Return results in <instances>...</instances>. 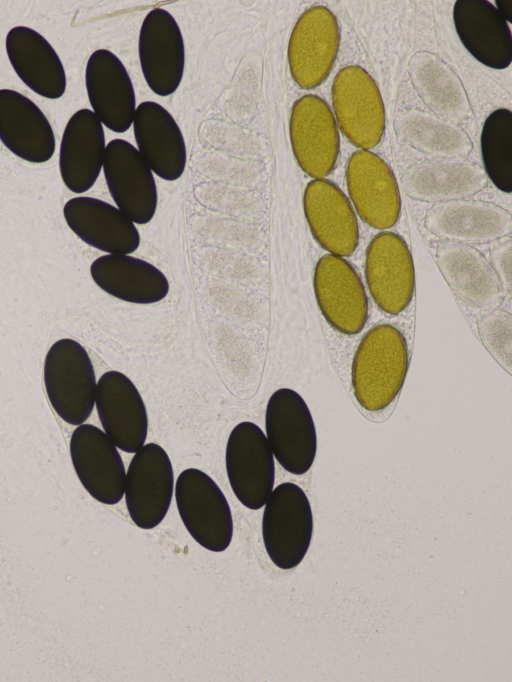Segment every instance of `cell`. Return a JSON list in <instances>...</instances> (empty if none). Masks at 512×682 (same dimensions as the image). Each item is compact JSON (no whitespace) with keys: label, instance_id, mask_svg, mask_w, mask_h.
I'll use <instances>...</instances> for the list:
<instances>
[{"label":"cell","instance_id":"1","mask_svg":"<svg viewBox=\"0 0 512 682\" xmlns=\"http://www.w3.org/2000/svg\"><path fill=\"white\" fill-rule=\"evenodd\" d=\"M409 367L405 336L394 325L373 326L362 337L351 367L353 394L369 412L387 408L401 391Z\"/></svg>","mask_w":512,"mask_h":682},{"label":"cell","instance_id":"2","mask_svg":"<svg viewBox=\"0 0 512 682\" xmlns=\"http://www.w3.org/2000/svg\"><path fill=\"white\" fill-rule=\"evenodd\" d=\"M43 379L48 400L64 422L78 426L90 417L97 383L91 359L79 342L64 338L49 348Z\"/></svg>","mask_w":512,"mask_h":682},{"label":"cell","instance_id":"3","mask_svg":"<svg viewBox=\"0 0 512 682\" xmlns=\"http://www.w3.org/2000/svg\"><path fill=\"white\" fill-rule=\"evenodd\" d=\"M262 518V537L270 560L280 569L298 566L313 533V515L305 492L285 482L272 490Z\"/></svg>","mask_w":512,"mask_h":682},{"label":"cell","instance_id":"4","mask_svg":"<svg viewBox=\"0 0 512 682\" xmlns=\"http://www.w3.org/2000/svg\"><path fill=\"white\" fill-rule=\"evenodd\" d=\"M176 505L192 538L212 552L226 550L233 536V518L228 501L216 484L199 469L180 473L175 484Z\"/></svg>","mask_w":512,"mask_h":682},{"label":"cell","instance_id":"5","mask_svg":"<svg viewBox=\"0 0 512 682\" xmlns=\"http://www.w3.org/2000/svg\"><path fill=\"white\" fill-rule=\"evenodd\" d=\"M332 105L342 133L357 148L370 150L385 131V107L375 80L361 66L349 65L333 80Z\"/></svg>","mask_w":512,"mask_h":682},{"label":"cell","instance_id":"6","mask_svg":"<svg viewBox=\"0 0 512 682\" xmlns=\"http://www.w3.org/2000/svg\"><path fill=\"white\" fill-rule=\"evenodd\" d=\"M265 431L273 456L286 471L302 475L311 468L317 435L310 410L300 394L281 388L270 396Z\"/></svg>","mask_w":512,"mask_h":682},{"label":"cell","instance_id":"7","mask_svg":"<svg viewBox=\"0 0 512 682\" xmlns=\"http://www.w3.org/2000/svg\"><path fill=\"white\" fill-rule=\"evenodd\" d=\"M313 289L318 307L336 331L353 336L365 327L369 303L354 266L342 256L327 253L314 268Z\"/></svg>","mask_w":512,"mask_h":682},{"label":"cell","instance_id":"8","mask_svg":"<svg viewBox=\"0 0 512 682\" xmlns=\"http://www.w3.org/2000/svg\"><path fill=\"white\" fill-rule=\"evenodd\" d=\"M364 269L369 293L380 310L398 315L410 305L415 269L402 236L387 230L376 234L366 248Z\"/></svg>","mask_w":512,"mask_h":682},{"label":"cell","instance_id":"9","mask_svg":"<svg viewBox=\"0 0 512 682\" xmlns=\"http://www.w3.org/2000/svg\"><path fill=\"white\" fill-rule=\"evenodd\" d=\"M340 29L334 13L323 5L305 10L296 21L288 43L290 74L302 89L324 82L335 63Z\"/></svg>","mask_w":512,"mask_h":682},{"label":"cell","instance_id":"10","mask_svg":"<svg viewBox=\"0 0 512 682\" xmlns=\"http://www.w3.org/2000/svg\"><path fill=\"white\" fill-rule=\"evenodd\" d=\"M225 463L237 499L252 510L263 507L274 487L275 464L259 426L245 421L233 428L226 445Z\"/></svg>","mask_w":512,"mask_h":682},{"label":"cell","instance_id":"11","mask_svg":"<svg viewBox=\"0 0 512 682\" xmlns=\"http://www.w3.org/2000/svg\"><path fill=\"white\" fill-rule=\"evenodd\" d=\"M290 142L299 167L314 179L335 168L340 139L335 117L324 99L306 94L297 99L289 120Z\"/></svg>","mask_w":512,"mask_h":682},{"label":"cell","instance_id":"12","mask_svg":"<svg viewBox=\"0 0 512 682\" xmlns=\"http://www.w3.org/2000/svg\"><path fill=\"white\" fill-rule=\"evenodd\" d=\"M345 179L350 200L360 218L379 230L393 227L401 212V198L389 165L370 150H356L347 161Z\"/></svg>","mask_w":512,"mask_h":682},{"label":"cell","instance_id":"13","mask_svg":"<svg viewBox=\"0 0 512 682\" xmlns=\"http://www.w3.org/2000/svg\"><path fill=\"white\" fill-rule=\"evenodd\" d=\"M174 491L172 463L156 443L144 444L132 458L125 477V501L130 518L152 529L166 516Z\"/></svg>","mask_w":512,"mask_h":682},{"label":"cell","instance_id":"14","mask_svg":"<svg viewBox=\"0 0 512 682\" xmlns=\"http://www.w3.org/2000/svg\"><path fill=\"white\" fill-rule=\"evenodd\" d=\"M103 171L117 208L133 223L153 218L158 201L152 170L139 151L123 139H113L105 149Z\"/></svg>","mask_w":512,"mask_h":682},{"label":"cell","instance_id":"15","mask_svg":"<svg viewBox=\"0 0 512 682\" xmlns=\"http://www.w3.org/2000/svg\"><path fill=\"white\" fill-rule=\"evenodd\" d=\"M140 65L149 88L159 96L174 93L185 66V47L174 17L162 8L147 13L140 28Z\"/></svg>","mask_w":512,"mask_h":682},{"label":"cell","instance_id":"16","mask_svg":"<svg viewBox=\"0 0 512 682\" xmlns=\"http://www.w3.org/2000/svg\"><path fill=\"white\" fill-rule=\"evenodd\" d=\"M69 448L75 472L86 491L100 503H119L126 472L117 447L105 432L91 424L78 425Z\"/></svg>","mask_w":512,"mask_h":682},{"label":"cell","instance_id":"17","mask_svg":"<svg viewBox=\"0 0 512 682\" xmlns=\"http://www.w3.org/2000/svg\"><path fill=\"white\" fill-rule=\"evenodd\" d=\"M304 215L316 242L330 254L348 257L359 244L356 213L344 192L327 179H313L303 193Z\"/></svg>","mask_w":512,"mask_h":682},{"label":"cell","instance_id":"18","mask_svg":"<svg viewBox=\"0 0 512 682\" xmlns=\"http://www.w3.org/2000/svg\"><path fill=\"white\" fill-rule=\"evenodd\" d=\"M95 403L103 430L117 448L136 453L144 446L148 432L146 407L125 374L105 372L97 382Z\"/></svg>","mask_w":512,"mask_h":682},{"label":"cell","instance_id":"19","mask_svg":"<svg viewBox=\"0 0 512 682\" xmlns=\"http://www.w3.org/2000/svg\"><path fill=\"white\" fill-rule=\"evenodd\" d=\"M424 226L442 240L483 244L509 236L512 216L490 202L460 199L433 205L425 214Z\"/></svg>","mask_w":512,"mask_h":682},{"label":"cell","instance_id":"20","mask_svg":"<svg viewBox=\"0 0 512 682\" xmlns=\"http://www.w3.org/2000/svg\"><path fill=\"white\" fill-rule=\"evenodd\" d=\"M85 85L93 113L108 129L127 131L134 120L136 99L130 76L120 59L107 49L88 58Z\"/></svg>","mask_w":512,"mask_h":682},{"label":"cell","instance_id":"21","mask_svg":"<svg viewBox=\"0 0 512 682\" xmlns=\"http://www.w3.org/2000/svg\"><path fill=\"white\" fill-rule=\"evenodd\" d=\"M435 259L446 283L468 305L480 309L500 305L501 282L487 258L472 245L441 240Z\"/></svg>","mask_w":512,"mask_h":682},{"label":"cell","instance_id":"22","mask_svg":"<svg viewBox=\"0 0 512 682\" xmlns=\"http://www.w3.org/2000/svg\"><path fill=\"white\" fill-rule=\"evenodd\" d=\"M103 125L90 109L76 111L68 120L59 149V171L73 193L88 191L96 182L105 155Z\"/></svg>","mask_w":512,"mask_h":682},{"label":"cell","instance_id":"23","mask_svg":"<svg viewBox=\"0 0 512 682\" xmlns=\"http://www.w3.org/2000/svg\"><path fill=\"white\" fill-rule=\"evenodd\" d=\"M0 141L15 156L35 164L54 155L53 128L43 111L28 97L0 89Z\"/></svg>","mask_w":512,"mask_h":682},{"label":"cell","instance_id":"24","mask_svg":"<svg viewBox=\"0 0 512 682\" xmlns=\"http://www.w3.org/2000/svg\"><path fill=\"white\" fill-rule=\"evenodd\" d=\"M63 215L74 234L100 251L129 255L140 245V234L134 223L103 200L74 197L65 203Z\"/></svg>","mask_w":512,"mask_h":682},{"label":"cell","instance_id":"25","mask_svg":"<svg viewBox=\"0 0 512 682\" xmlns=\"http://www.w3.org/2000/svg\"><path fill=\"white\" fill-rule=\"evenodd\" d=\"M453 23L465 49L486 67L502 70L512 61V35L496 7L485 0H458Z\"/></svg>","mask_w":512,"mask_h":682},{"label":"cell","instance_id":"26","mask_svg":"<svg viewBox=\"0 0 512 682\" xmlns=\"http://www.w3.org/2000/svg\"><path fill=\"white\" fill-rule=\"evenodd\" d=\"M133 129L138 151L160 178L174 181L186 166V145L172 115L160 104L145 101L136 107Z\"/></svg>","mask_w":512,"mask_h":682},{"label":"cell","instance_id":"27","mask_svg":"<svg viewBox=\"0 0 512 682\" xmlns=\"http://www.w3.org/2000/svg\"><path fill=\"white\" fill-rule=\"evenodd\" d=\"M488 178L483 168L460 159L421 162L407 168L400 178L402 191L422 202L465 199L481 191Z\"/></svg>","mask_w":512,"mask_h":682},{"label":"cell","instance_id":"28","mask_svg":"<svg viewBox=\"0 0 512 682\" xmlns=\"http://www.w3.org/2000/svg\"><path fill=\"white\" fill-rule=\"evenodd\" d=\"M8 59L17 76L34 93L58 99L66 91L64 66L52 45L36 30L11 28L5 39Z\"/></svg>","mask_w":512,"mask_h":682},{"label":"cell","instance_id":"29","mask_svg":"<svg viewBox=\"0 0 512 682\" xmlns=\"http://www.w3.org/2000/svg\"><path fill=\"white\" fill-rule=\"evenodd\" d=\"M90 274L109 295L135 304H153L164 299L169 282L151 263L127 254H106L94 260Z\"/></svg>","mask_w":512,"mask_h":682},{"label":"cell","instance_id":"30","mask_svg":"<svg viewBox=\"0 0 512 682\" xmlns=\"http://www.w3.org/2000/svg\"><path fill=\"white\" fill-rule=\"evenodd\" d=\"M414 89L438 117L461 122L469 118L471 106L465 88L452 69L428 51L414 53L408 62Z\"/></svg>","mask_w":512,"mask_h":682},{"label":"cell","instance_id":"31","mask_svg":"<svg viewBox=\"0 0 512 682\" xmlns=\"http://www.w3.org/2000/svg\"><path fill=\"white\" fill-rule=\"evenodd\" d=\"M394 130L412 148L440 159L463 158L473 149L471 139L461 128L419 109L399 112L394 119Z\"/></svg>","mask_w":512,"mask_h":682},{"label":"cell","instance_id":"32","mask_svg":"<svg viewBox=\"0 0 512 682\" xmlns=\"http://www.w3.org/2000/svg\"><path fill=\"white\" fill-rule=\"evenodd\" d=\"M483 170L501 192H512V112L506 108L492 111L480 135Z\"/></svg>","mask_w":512,"mask_h":682},{"label":"cell","instance_id":"33","mask_svg":"<svg viewBox=\"0 0 512 682\" xmlns=\"http://www.w3.org/2000/svg\"><path fill=\"white\" fill-rule=\"evenodd\" d=\"M511 316L496 310L484 315L479 322V333L496 359L509 368L511 364Z\"/></svg>","mask_w":512,"mask_h":682},{"label":"cell","instance_id":"34","mask_svg":"<svg viewBox=\"0 0 512 682\" xmlns=\"http://www.w3.org/2000/svg\"><path fill=\"white\" fill-rule=\"evenodd\" d=\"M490 264L497 274L503 289L510 293L512 288V239L505 236L490 242Z\"/></svg>","mask_w":512,"mask_h":682},{"label":"cell","instance_id":"35","mask_svg":"<svg viewBox=\"0 0 512 682\" xmlns=\"http://www.w3.org/2000/svg\"><path fill=\"white\" fill-rule=\"evenodd\" d=\"M496 9L506 22L512 23V0H497Z\"/></svg>","mask_w":512,"mask_h":682}]
</instances>
